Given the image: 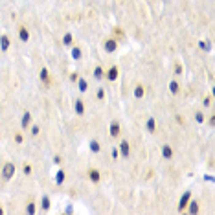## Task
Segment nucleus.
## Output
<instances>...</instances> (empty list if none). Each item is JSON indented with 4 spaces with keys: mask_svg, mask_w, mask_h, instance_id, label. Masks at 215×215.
Instances as JSON below:
<instances>
[{
    "mask_svg": "<svg viewBox=\"0 0 215 215\" xmlns=\"http://www.w3.org/2000/svg\"><path fill=\"white\" fill-rule=\"evenodd\" d=\"M13 175H15V166H13V164H9V162H7V164H4V167H2V177H4L6 180H9Z\"/></svg>",
    "mask_w": 215,
    "mask_h": 215,
    "instance_id": "nucleus-1",
    "label": "nucleus"
},
{
    "mask_svg": "<svg viewBox=\"0 0 215 215\" xmlns=\"http://www.w3.org/2000/svg\"><path fill=\"white\" fill-rule=\"evenodd\" d=\"M190 199H191V191L188 190V191H184V195L180 197V202H179V212H184V210H186V206H188Z\"/></svg>",
    "mask_w": 215,
    "mask_h": 215,
    "instance_id": "nucleus-2",
    "label": "nucleus"
},
{
    "mask_svg": "<svg viewBox=\"0 0 215 215\" xmlns=\"http://www.w3.org/2000/svg\"><path fill=\"white\" fill-rule=\"evenodd\" d=\"M116 48H118V42H116L114 39H109V40H105V52H107V53H112V52H116Z\"/></svg>",
    "mask_w": 215,
    "mask_h": 215,
    "instance_id": "nucleus-3",
    "label": "nucleus"
},
{
    "mask_svg": "<svg viewBox=\"0 0 215 215\" xmlns=\"http://www.w3.org/2000/svg\"><path fill=\"white\" fill-rule=\"evenodd\" d=\"M9 44H11L9 37H7V35H2V37H0V48H2V52H7V50H9Z\"/></svg>",
    "mask_w": 215,
    "mask_h": 215,
    "instance_id": "nucleus-4",
    "label": "nucleus"
},
{
    "mask_svg": "<svg viewBox=\"0 0 215 215\" xmlns=\"http://www.w3.org/2000/svg\"><path fill=\"white\" fill-rule=\"evenodd\" d=\"M29 123H31V114H29V112H24V116H22V121H20V127L26 131V129L29 127Z\"/></svg>",
    "mask_w": 215,
    "mask_h": 215,
    "instance_id": "nucleus-5",
    "label": "nucleus"
},
{
    "mask_svg": "<svg viewBox=\"0 0 215 215\" xmlns=\"http://www.w3.org/2000/svg\"><path fill=\"white\" fill-rule=\"evenodd\" d=\"M118 151L121 153V156H123V158H127V156H129V142H125V140H123V142H120V149H118Z\"/></svg>",
    "mask_w": 215,
    "mask_h": 215,
    "instance_id": "nucleus-6",
    "label": "nucleus"
},
{
    "mask_svg": "<svg viewBox=\"0 0 215 215\" xmlns=\"http://www.w3.org/2000/svg\"><path fill=\"white\" fill-rule=\"evenodd\" d=\"M107 79H109V81H116V79H118V68H116V66L109 68V72H107Z\"/></svg>",
    "mask_w": 215,
    "mask_h": 215,
    "instance_id": "nucleus-7",
    "label": "nucleus"
},
{
    "mask_svg": "<svg viewBox=\"0 0 215 215\" xmlns=\"http://www.w3.org/2000/svg\"><path fill=\"white\" fill-rule=\"evenodd\" d=\"M75 114L83 116L85 114V105H83V99H75Z\"/></svg>",
    "mask_w": 215,
    "mask_h": 215,
    "instance_id": "nucleus-8",
    "label": "nucleus"
},
{
    "mask_svg": "<svg viewBox=\"0 0 215 215\" xmlns=\"http://www.w3.org/2000/svg\"><path fill=\"white\" fill-rule=\"evenodd\" d=\"M162 156H164L166 160L173 158V149H171L169 145H164V147H162Z\"/></svg>",
    "mask_w": 215,
    "mask_h": 215,
    "instance_id": "nucleus-9",
    "label": "nucleus"
},
{
    "mask_svg": "<svg viewBox=\"0 0 215 215\" xmlns=\"http://www.w3.org/2000/svg\"><path fill=\"white\" fill-rule=\"evenodd\" d=\"M109 132H110V136H114V138H116V136L120 134V123L112 121V123H110V131H109Z\"/></svg>",
    "mask_w": 215,
    "mask_h": 215,
    "instance_id": "nucleus-10",
    "label": "nucleus"
},
{
    "mask_svg": "<svg viewBox=\"0 0 215 215\" xmlns=\"http://www.w3.org/2000/svg\"><path fill=\"white\" fill-rule=\"evenodd\" d=\"M88 177H90V180H92L94 184H98V182H99V171L90 169V171H88Z\"/></svg>",
    "mask_w": 215,
    "mask_h": 215,
    "instance_id": "nucleus-11",
    "label": "nucleus"
},
{
    "mask_svg": "<svg viewBox=\"0 0 215 215\" xmlns=\"http://www.w3.org/2000/svg\"><path fill=\"white\" fill-rule=\"evenodd\" d=\"M63 182H64V171H63V169H59V171L55 173V184H57V186H61Z\"/></svg>",
    "mask_w": 215,
    "mask_h": 215,
    "instance_id": "nucleus-12",
    "label": "nucleus"
},
{
    "mask_svg": "<svg viewBox=\"0 0 215 215\" xmlns=\"http://www.w3.org/2000/svg\"><path fill=\"white\" fill-rule=\"evenodd\" d=\"M188 204H190V210H188L190 213H199V202H197V201H191V199H190Z\"/></svg>",
    "mask_w": 215,
    "mask_h": 215,
    "instance_id": "nucleus-13",
    "label": "nucleus"
},
{
    "mask_svg": "<svg viewBox=\"0 0 215 215\" xmlns=\"http://www.w3.org/2000/svg\"><path fill=\"white\" fill-rule=\"evenodd\" d=\"M147 131H149V132H155V131H156V120H155V118H149V120H147Z\"/></svg>",
    "mask_w": 215,
    "mask_h": 215,
    "instance_id": "nucleus-14",
    "label": "nucleus"
},
{
    "mask_svg": "<svg viewBox=\"0 0 215 215\" xmlns=\"http://www.w3.org/2000/svg\"><path fill=\"white\" fill-rule=\"evenodd\" d=\"M18 37H20V40H24V42H26V40L29 39V33H28V29H26V28H20V29H18Z\"/></svg>",
    "mask_w": 215,
    "mask_h": 215,
    "instance_id": "nucleus-15",
    "label": "nucleus"
},
{
    "mask_svg": "<svg viewBox=\"0 0 215 215\" xmlns=\"http://www.w3.org/2000/svg\"><path fill=\"white\" fill-rule=\"evenodd\" d=\"M88 145H90V151H92V153H99V151H101V145H99L96 140H90Z\"/></svg>",
    "mask_w": 215,
    "mask_h": 215,
    "instance_id": "nucleus-16",
    "label": "nucleus"
},
{
    "mask_svg": "<svg viewBox=\"0 0 215 215\" xmlns=\"http://www.w3.org/2000/svg\"><path fill=\"white\" fill-rule=\"evenodd\" d=\"M134 98H136V99L144 98V86H142V85H138V86L134 88Z\"/></svg>",
    "mask_w": 215,
    "mask_h": 215,
    "instance_id": "nucleus-17",
    "label": "nucleus"
},
{
    "mask_svg": "<svg viewBox=\"0 0 215 215\" xmlns=\"http://www.w3.org/2000/svg\"><path fill=\"white\" fill-rule=\"evenodd\" d=\"M103 75H105V72H103V68H101V66H98V68L94 70V77H96V79L99 81V79H101Z\"/></svg>",
    "mask_w": 215,
    "mask_h": 215,
    "instance_id": "nucleus-18",
    "label": "nucleus"
},
{
    "mask_svg": "<svg viewBox=\"0 0 215 215\" xmlns=\"http://www.w3.org/2000/svg\"><path fill=\"white\" fill-rule=\"evenodd\" d=\"M77 85H79V90H81V92H86V88H88V83H86L85 79H77Z\"/></svg>",
    "mask_w": 215,
    "mask_h": 215,
    "instance_id": "nucleus-19",
    "label": "nucleus"
},
{
    "mask_svg": "<svg viewBox=\"0 0 215 215\" xmlns=\"http://www.w3.org/2000/svg\"><path fill=\"white\" fill-rule=\"evenodd\" d=\"M72 40H74V39H72V33H66V35L63 37V44H64V46H70Z\"/></svg>",
    "mask_w": 215,
    "mask_h": 215,
    "instance_id": "nucleus-20",
    "label": "nucleus"
},
{
    "mask_svg": "<svg viewBox=\"0 0 215 215\" xmlns=\"http://www.w3.org/2000/svg\"><path fill=\"white\" fill-rule=\"evenodd\" d=\"M72 59H75V61L81 59V50L79 48H72Z\"/></svg>",
    "mask_w": 215,
    "mask_h": 215,
    "instance_id": "nucleus-21",
    "label": "nucleus"
},
{
    "mask_svg": "<svg viewBox=\"0 0 215 215\" xmlns=\"http://www.w3.org/2000/svg\"><path fill=\"white\" fill-rule=\"evenodd\" d=\"M169 92H171V94H177V92H179V83H177V81H171V83H169Z\"/></svg>",
    "mask_w": 215,
    "mask_h": 215,
    "instance_id": "nucleus-22",
    "label": "nucleus"
},
{
    "mask_svg": "<svg viewBox=\"0 0 215 215\" xmlns=\"http://www.w3.org/2000/svg\"><path fill=\"white\" fill-rule=\"evenodd\" d=\"M40 81H42V83H48V81H50V79H48V70H46V68L40 70Z\"/></svg>",
    "mask_w": 215,
    "mask_h": 215,
    "instance_id": "nucleus-23",
    "label": "nucleus"
},
{
    "mask_svg": "<svg viewBox=\"0 0 215 215\" xmlns=\"http://www.w3.org/2000/svg\"><path fill=\"white\" fill-rule=\"evenodd\" d=\"M42 210H44V212H48V210H50V199H48L46 195L42 197Z\"/></svg>",
    "mask_w": 215,
    "mask_h": 215,
    "instance_id": "nucleus-24",
    "label": "nucleus"
},
{
    "mask_svg": "<svg viewBox=\"0 0 215 215\" xmlns=\"http://www.w3.org/2000/svg\"><path fill=\"white\" fill-rule=\"evenodd\" d=\"M195 120H197V123H202V121H204V114H202V112H197Z\"/></svg>",
    "mask_w": 215,
    "mask_h": 215,
    "instance_id": "nucleus-25",
    "label": "nucleus"
},
{
    "mask_svg": "<svg viewBox=\"0 0 215 215\" xmlns=\"http://www.w3.org/2000/svg\"><path fill=\"white\" fill-rule=\"evenodd\" d=\"M39 132H40V127H39V125H33V127H31V134H33V136H37Z\"/></svg>",
    "mask_w": 215,
    "mask_h": 215,
    "instance_id": "nucleus-26",
    "label": "nucleus"
},
{
    "mask_svg": "<svg viewBox=\"0 0 215 215\" xmlns=\"http://www.w3.org/2000/svg\"><path fill=\"white\" fill-rule=\"evenodd\" d=\"M22 171H24V175H29V173H31V166H29V164H24Z\"/></svg>",
    "mask_w": 215,
    "mask_h": 215,
    "instance_id": "nucleus-27",
    "label": "nucleus"
},
{
    "mask_svg": "<svg viewBox=\"0 0 215 215\" xmlns=\"http://www.w3.org/2000/svg\"><path fill=\"white\" fill-rule=\"evenodd\" d=\"M26 212H28V213H35V204H33V202H29V204H28V208H26Z\"/></svg>",
    "mask_w": 215,
    "mask_h": 215,
    "instance_id": "nucleus-28",
    "label": "nucleus"
},
{
    "mask_svg": "<svg viewBox=\"0 0 215 215\" xmlns=\"http://www.w3.org/2000/svg\"><path fill=\"white\" fill-rule=\"evenodd\" d=\"M199 46H201L204 52H208V50H210V44H208V42H204V40H201V44H199Z\"/></svg>",
    "mask_w": 215,
    "mask_h": 215,
    "instance_id": "nucleus-29",
    "label": "nucleus"
},
{
    "mask_svg": "<svg viewBox=\"0 0 215 215\" xmlns=\"http://www.w3.org/2000/svg\"><path fill=\"white\" fill-rule=\"evenodd\" d=\"M98 98H99V99L105 98V90H103V88H98Z\"/></svg>",
    "mask_w": 215,
    "mask_h": 215,
    "instance_id": "nucleus-30",
    "label": "nucleus"
},
{
    "mask_svg": "<svg viewBox=\"0 0 215 215\" xmlns=\"http://www.w3.org/2000/svg\"><path fill=\"white\" fill-rule=\"evenodd\" d=\"M118 156H120V151L114 147V149H112V158H118Z\"/></svg>",
    "mask_w": 215,
    "mask_h": 215,
    "instance_id": "nucleus-31",
    "label": "nucleus"
},
{
    "mask_svg": "<svg viewBox=\"0 0 215 215\" xmlns=\"http://www.w3.org/2000/svg\"><path fill=\"white\" fill-rule=\"evenodd\" d=\"M15 142H17V144H22V136H20V134H17V136H15Z\"/></svg>",
    "mask_w": 215,
    "mask_h": 215,
    "instance_id": "nucleus-32",
    "label": "nucleus"
},
{
    "mask_svg": "<svg viewBox=\"0 0 215 215\" xmlns=\"http://www.w3.org/2000/svg\"><path fill=\"white\" fill-rule=\"evenodd\" d=\"M64 212H66V213H72V212H74V208H72V206H66V210H64Z\"/></svg>",
    "mask_w": 215,
    "mask_h": 215,
    "instance_id": "nucleus-33",
    "label": "nucleus"
}]
</instances>
